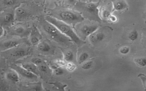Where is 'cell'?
<instances>
[{
    "label": "cell",
    "instance_id": "obj_1",
    "mask_svg": "<svg viewBox=\"0 0 146 91\" xmlns=\"http://www.w3.org/2000/svg\"><path fill=\"white\" fill-rule=\"evenodd\" d=\"M45 20L55 26L63 34L69 38L78 46L80 47L85 44V42L79 37L69 24L50 15L46 16Z\"/></svg>",
    "mask_w": 146,
    "mask_h": 91
},
{
    "label": "cell",
    "instance_id": "obj_9",
    "mask_svg": "<svg viewBox=\"0 0 146 91\" xmlns=\"http://www.w3.org/2000/svg\"><path fill=\"white\" fill-rule=\"evenodd\" d=\"M42 36L40 34L39 31L38 29L34 26L32 28V31H31V34L30 36V41L32 44H37L39 40L41 39Z\"/></svg>",
    "mask_w": 146,
    "mask_h": 91
},
{
    "label": "cell",
    "instance_id": "obj_34",
    "mask_svg": "<svg viewBox=\"0 0 146 91\" xmlns=\"http://www.w3.org/2000/svg\"><path fill=\"white\" fill-rule=\"evenodd\" d=\"M1 5H2V3H1V1H0V9H1Z\"/></svg>",
    "mask_w": 146,
    "mask_h": 91
},
{
    "label": "cell",
    "instance_id": "obj_14",
    "mask_svg": "<svg viewBox=\"0 0 146 91\" xmlns=\"http://www.w3.org/2000/svg\"><path fill=\"white\" fill-rule=\"evenodd\" d=\"M6 77L8 80L14 82H17L19 81V74L14 69H12L10 70L6 73Z\"/></svg>",
    "mask_w": 146,
    "mask_h": 91
},
{
    "label": "cell",
    "instance_id": "obj_26",
    "mask_svg": "<svg viewBox=\"0 0 146 91\" xmlns=\"http://www.w3.org/2000/svg\"><path fill=\"white\" fill-rule=\"evenodd\" d=\"M129 50H130V48H129V47H128V46H123L120 48L119 52L122 55H126L129 52Z\"/></svg>",
    "mask_w": 146,
    "mask_h": 91
},
{
    "label": "cell",
    "instance_id": "obj_33",
    "mask_svg": "<svg viewBox=\"0 0 146 91\" xmlns=\"http://www.w3.org/2000/svg\"><path fill=\"white\" fill-rule=\"evenodd\" d=\"M70 4L72 5H75L76 3L77 0H67Z\"/></svg>",
    "mask_w": 146,
    "mask_h": 91
},
{
    "label": "cell",
    "instance_id": "obj_35",
    "mask_svg": "<svg viewBox=\"0 0 146 91\" xmlns=\"http://www.w3.org/2000/svg\"><path fill=\"white\" fill-rule=\"evenodd\" d=\"M79 1H81V0H79Z\"/></svg>",
    "mask_w": 146,
    "mask_h": 91
},
{
    "label": "cell",
    "instance_id": "obj_15",
    "mask_svg": "<svg viewBox=\"0 0 146 91\" xmlns=\"http://www.w3.org/2000/svg\"><path fill=\"white\" fill-rule=\"evenodd\" d=\"M27 16V11L22 7H18L15 11L14 16H15V18L17 20L25 18Z\"/></svg>",
    "mask_w": 146,
    "mask_h": 91
},
{
    "label": "cell",
    "instance_id": "obj_7",
    "mask_svg": "<svg viewBox=\"0 0 146 91\" xmlns=\"http://www.w3.org/2000/svg\"><path fill=\"white\" fill-rule=\"evenodd\" d=\"M99 5V2L93 3V2H89L87 3H84L83 6V10H85L88 14L92 15L94 17L97 18L98 14V6Z\"/></svg>",
    "mask_w": 146,
    "mask_h": 91
},
{
    "label": "cell",
    "instance_id": "obj_11",
    "mask_svg": "<svg viewBox=\"0 0 146 91\" xmlns=\"http://www.w3.org/2000/svg\"><path fill=\"white\" fill-rule=\"evenodd\" d=\"M15 16L14 14L11 12L3 13L1 17V21L4 24H9L13 22Z\"/></svg>",
    "mask_w": 146,
    "mask_h": 91
},
{
    "label": "cell",
    "instance_id": "obj_17",
    "mask_svg": "<svg viewBox=\"0 0 146 91\" xmlns=\"http://www.w3.org/2000/svg\"><path fill=\"white\" fill-rule=\"evenodd\" d=\"M64 59L68 62V61H72L74 59V53L71 51H64L63 53Z\"/></svg>",
    "mask_w": 146,
    "mask_h": 91
},
{
    "label": "cell",
    "instance_id": "obj_6",
    "mask_svg": "<svg viewBox=\"0 0 146 91\" xmlns=\"http://www.w3.org/2000/svg\"><path fill=\"white\" fill-rule=\"evenodd\" d=\"M11 68H12V69L16 71L19 75H21L22 76H23L25 78H27L28 79H31V80H34V79L37 78L38 76H36L35 74L26 70V69L23 68L22 66H19L17 65L14 64V65H13Z\"/></svg>",
    "mask_w": 146,
    "mask_h": 91
},
{
    "label": "cell",
    "instance_id": "obj_32",
    "mask_svg": "<svg viewBox=\"0 0 146 91\" xmlns=\"http://www.w3.org/2000/svg\"><path fill=\"white\" fill-rule=\"evenodd\" d=\"M108 19H110V20L111 22H113V23H115L117 21V17L114 15H112V14H111L110 15V16L108 17Z\"/></svg>",
    "mask_w": 146,
    "mask_h": 91
},
{
    "label": "cell",
    "instance_id": "obj_27",
    "mask_svg": "<svg viewBox=\"0 0 146 91\" xmlns=\"http://www.w3.org/2000/svg\"><path fill=\"white\" fill-rule=\"evenodd\" d=\"M16 0H4L3 4L6 6H11L16 3Z\"/></svg>",
    "mask_w": 146,
    "mask_h": 91
},
{
    "label": "cell",
    "instance_id": "obj_16",
    "mask_svg": "<svg viewBox=\"0 0 146 91\" xmlns=\"http://www.w3.org/2000/svg\"><path fill=\"white\" fill-rule=\"evenodd\" d=\"M37 48L39 51L44 53L49 52L51 51L50 46L46 42H42L38 43L37 46Z\"/></svg>",
    "mask_w": 146,
    "mask_h": 91
},
{
    "label": "cell",
    "instance_id": "obj_25",
    "mask_svg": "<svg viewBox=\"0 0 146 91\" xmlns=\"http://www.w3.org/2000/svg\"><path fill=\"white\" fill-rule=\"evenodd\" d=\"M137 76L141 80L143 87H144V89L146 90V75H145L143 73H139Z\"/></svg>",
    "mask_w": 146,
    "mask_h": 91
},
{
    "label": "cell",
    "instance_id": "obj_24",
    "mask_svg": "<svg viewBox=\"0 0 146 91\" xmlns=\"http://www.w3.org/2000/svg\"><path fill=\"white\" fill-rule=\"evenodd\" d=\"M65 67L69 71H73L76 68V65L72 61H68L66 63Z\"/></svg>",
    "mask_w": 146,
    "mask_h": 91
},
{
    "label": "cell",
    "instance_id": "obj_10",
    "mask_svg": "<svg viewBox=\"0 0 146 91\" xmlns=\"http://www.w3.org/2000/svg\"><path fill=\"white\" fill-rule=\"evenodd\" d=\"M19 43L20 42L17 40H10L2 43L0 45V47L3 51L9 50L17 46Z\"/></svg>",
    "mask_w": 146,
    "mask_h": 91
},
{
    "label": "cell",
    "instance_id": "obj_21",
    "mask_svg": "<svg viewBox=\"0 0 146 91\" xmlns=\"http://www.w3.org/2000/svg\"><path fill=\"white\" fill-rule=\"evenodd\" d=\"M88 57H89V54L87 52H82L79 57L78 63L79 64L83 63L84 61H86L87 60V59H88Z\"/></svg>",
    "mask_w": 146,
    "mask_h": 91
},
{
    "label": "cell",
    "instance_id": "obj_2",
    "mask_svg": "<svg viewBox=\"0 0 146 91\" xmlns=\"http://www.w3.org/2000/svg\"><path fill=\"white\" fill-rule=\"evenodd\" d=\"M42 27L44 31L55 42L67 44L69 43L70 38L63 34L55 26L44 20L42 22Z\"/></svg>",
    "mask_w": 146,
    "mask_h": 91
},
{
    "label": "cell",
    "instance_id": "obj_8",
    "mask_svg": "<svg viewBox=\"0 0 146 91\" xmlns=\"http://www.w3.org/2000/svg\"><path fill=\"white\" fill-rule=\"evenodd\" d=\"M21 66L26 69V70L29 71V72L35 74L36 76L40 75V72L38 68L37 65L33 64V63H23L21 64Z\"/></svg>",
    "mask_w": 146,
    "mask_h": 91
},
{
    "label": "cell",
    "instance_id": "obj_18",
    "mask_svg": "<svg viewBox=\"0 0 146 91\" xmlns=\"http://www.w3.org/2000/svg\"><path fill=\"white\" fill-rule=\"evenodd\" d=\"M134 61L137 65L140 67H144L146 66V57H140L134 59Z\"/></svg>",
    "mask_w": 146,
    "mask_h": 91
},
{
    "label": "cell",
    "instance_id": "obj_20",
    "mask_svg": "<svg viewBox=\"0 0 146 91\" xmlns=\"http://www.w3.org/2000/svg\"><path fill=\"white\" fill-rule=\"evenodd\" d=\"M37 67H38V68L40 72H42L43 73H47L48 72L49 68L44 61H43L42 63H40V64L37 65Z\"/></svg>",
    "mask_w": 146,
    "mask_h": 91
},
{
    "label": "cell",
    "instance_id": "obj_28",
    "mask_svg": "<svg viewBox=\"0 0 146 91\" xmlns=\"http://www.w3.org/2000/svg\"><path fill=\"white\" fill-rule=\"evenodd\" d=\"M53 69H54V73L56 75H62L64 73V71L62 68H60V67H54Z\"/></svg>",
    "mask_w": 146,
    "mask_h": 91
},
{
    "label": "cell",
    "instance_id": "obj_13",
    "mask_svg": "<svg viewBox=\"0 0 146 91\" xmlns=\"http://www.w3.org/2000/svg\"><path fill=\"white\" fill-rule=\"evenodd\" d=\"M29 53V50L23 48H19L18 49H14L13 52H11V56H13L14 58L19 59L23 57Z\"/></svg>",
    "mask_w": 146,
    "mask_h": 91
},
{
    "label": "cell",
    "instance_id": "obj_30",
    "mask_svg": "<svg viewBox=\"0 0 146 91\" xmlns=\"http://www.w3.org/2000/svg\"><path fill=\"white\" fill-rule=\"evenodd\" d=\"M31 62L33 63V64H35L36 65H38L39 64H40V63H42L43 62V61L38 57H34L33 59H31Z\"/></svg>",
    "mask_w": 146,
    "mask_h": 91
},
{
    "label": "cell",
    "instance_id": "obj_23",
    "mask_svg": "<svg viewBox=\"0 0 146 91\" xmlns=\"http://www.w3.org/2000/svg\"><path fill=\"white\" fill-rule=\"evenodd\" d=\"M92 65H93V61L91 60L87 61L86 62L84 61L82 65V68L84 70H87L90 69L92 67Z\"/></svg>",
    "mask_w": 146,
    "mask_h": 91
},
{
    "label": "cell",
    "instance_id": "obj_3",
    "mask_svg": "<svg viewBox=\"0 0 146 91\" xmlns=\"http://www.w3.org/2000/svg\"><path fill=\"white\" fill-rule=\"evenodd\" d=\"M59 16L60 20L68 24H75L82 22L84 19L80 13L71 10L62 11L60 12Z\"/></svg>",
    "mask_w": 146,
    "mask_h": 91
},
{
    "label": "cell",
    "instance_id": "obj_19",
    "mask_svg": "<svg viewBox=\"0 0 146 91\" xmlns=\"http://www.w3.org/2000/svg\"><path fill=\"white\" fill-rule=\"evenodd\" d=\"M13 31H14V32L15 34L19 35H24L25 34H26L25 28L20 25H17V26H15L13 28Z\"/></svg>",
    "mask_w": 146,
    "mask_h": 91
},
{
    "label": "cell",
    "instance_id": "obj_4",
    "mask_svg": "<svg viewBox=\"0 0 146 91\" xmlns=\"http://www.w3.org/2000/svg\"><path fill=\"white\" fill-rule=\"evenodd\" d=\"M98 24H84L80 26L78 31L79 35L83 39L85 40L87 37L89 36L91 34L94 32L98 28Z\"/></svg>",
    "mask_w": 146,
    "mask_h": 91
},
{
    "label": "cell",
    "instance_id": "obj_5",
    "mask_svg": "<svg viewBox=\"0 0 146 91\" xmlns=\"http://www.w3.org/2000/svg\"><path fill=\"white\" fill-rule=\"evenodd\" d=\"M90 40L93 44H96L103 42L107 37V34L104 31H96L91 34L89 36Z\"/></svg>",
    "mask_w": 146,
    "mask_h": 91
},
{
    "label": "cell",
    "instance_id": "obj_22",
    "mask_svg": "<svg viewBox=\"0 0 146 91\" xmlns=\"http://www.w3.org/2000/svg\"><path fill=\"white\" fill-rule=\"evenodd\" d=\"M138 32L136 30H133L128 35V38L132 41H134L136 40L138 38Z\"/></svg>",
    "mask_w": 146,
    "mask_h": 91
},
{
    "label": "cell",
    "instance_id": "obj_31",
    "mask_svg": "<svg viewBox=\"0 0 146 91\" xmlns=\"http://www.w3.org/2000/svg\"><path fill=\"white\" fill-rule=\"evenodd\" d=\"M55 64L59 67H65V65L66 64V63L64 61H63L60 59H57L55 61Z\"/></svg>",
    "mask_w": 146,
    "mask_h": 91
},
{
    "label": "cell",
    "instance_id": "obj_29",
    "mask_svg": "<svg viewBox=\"0 0 146 91\" xmlns=\"http://www.w3.org/2000/svg\"><path fill=\"white\" fill-rule=\"evenodd\" d=\"M102 16L105 18H108V17L110 16V15H111V13L108 10H107L106 9H104L102 11Z\"/></svg>",
    "mask_w": 146,
    "mask_h": 91
},
{
    "label": "cell",
    "instance_id": "obj_12",
    "mask_svg": "<svg viewBox=\"0 0 146 91\" xmlns=\"http://www.w3.org/2000/svg\"><path fill=\"white\" fill-rule=\"evenodd\" d=\"M128 7L127 3L124 0H115L113 2V10L121 11Z\"/></svg>",
    "mask_w": 146,
    "mask_h": 91
}]
</instances>
